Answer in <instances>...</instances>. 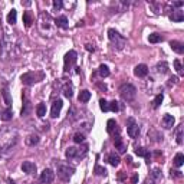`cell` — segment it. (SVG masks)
<instances>
[{
    "label": "cell",
    "instance_id": "30bf717a",
    "mask_svg": "<svg viewBox=\"0 0 184 184\" xmlns=\"http://www.w3.org/2000/svg\"><path fill=\"white\" fill-rule=\"evenodd\" d=\"M174 122H176V119H174L173 115H170V114H165V115L162 117V119H161L162 127H164V128H167V130L173 128V127H174Z\"/></svg>",
    "mask_w": 184,
    "mask_h": 184
},
{
    "label": "cell",
    "instance_id": "8992f818",
    "mask_svg": "<svg viewBox=\"0 0 184 184\" xmlns=\"http://www.w3.org/2000/svg\"><path fill=\"white\" fill-rule=\"evenodd\" d=\"M76 59H78V53L75 51H69L65 55V71L66 72L76 63Z\"/></svg>",
    "mask_w": 184,
    "mask_h": 184
},
{
    "label": "cell",
    "instance_id": "83f0119b",
    "mask_svg": "<svg viewBox=\"0 0 184 184\" xmlns=\"http://www.w3.org/2000/svg\"><path fill=\"white\" fill-rule=\"evenodd\" d=\"M12 117H13V112H12V110H10V108L4 110L3 112H1V115H0V118H1L3 121H10V119H12Z\"/></svg>",
    "mask_w": 184,
    "mask_h": 184
},
{
    "label": "cell",
    "instance_id": "3957f363",
    "mask_svg": "<svg viewBox=\"0 0 184 184\" xmlns=\"http://www.w3.org/2000/svg\"><path fill=\"white\" fill-rule=\"evenodd\" d=\"M74 173H75V168L71 167V165H66V164H59L58 165V176L63 181H68L71 177L74 176Z\"/></svg>",
    "mask_w": 184,
    "mask_h": 184
},
{
    "label": "cell",
    "instance_id": "74e56055",
    "mask_svg": "<svg viewBox=\"0 0 184 184\" xmlns=\"http://www.w3.org/2000/svg\"><path fill=\"white\" fill-rule=\"evenodd\" d=\"M174 66H176V71L178 72V75H183V66H181V62L178 59L174 60Z\"/></svg>",
    "mask_w": 184,
    "mask_h": 184
},
{
    "label": "cell",
    "instance_id": "277c9868",
    "mask_svg": "<svg viewBox=\"0 0 184 184\" xmlns=\"http://www.w3.org/2000/svg\"><path fill=\"white\" fill-rule=\"evenodd\" d=\"M42 78H43V74H37V72H26V74H23L22 76H20L22 82L25 85H28V86L39 82Z\"/></svg>",
    "mask_w": 184,
    "mask_h": 184
},
{
    "label": "cell",
    "instance_id": "52a82bcc",
    "mask_svg": "<svg viewBox=\"0 0 184 184\" xmlns=\"http://www.w3.org/2000/svg\"><path fill=\"white\" fill-rule=\"evenodd\" d=\"M53 180H55V173L51 168H45L40 174V181L45 184H51Z\"/></svg>",
    "mask_w": 184,
    "mask_h": 184
},
{
    "label": "cell",
    "instance_id": "ffe728a7",
    "mask_svg": "<svg viewBox=\"0 0 184 184\" xmlns=\"http://www.w3.org/2000/svg\"><path fill=\"white\" fill-rule=\"evenodd\" d=\"M36 115L39 118H42L46 115V105H45L43 102H40V104H37V107H36Z\"/></svg>",
    "mask_w": 184,
    "mask_h": 184
},
{
    "label": "cell",
    "instance_id": "e0dca14e",
    "mask_svg": "<svg viewBox=\"0 0 184 184\" xmlns=\"http://www.w3.org/2000/svg\"><path fill=\"white\" fill-rule=\"evenodd\" d=\"M107 161L110 162L111 165H114V167H117L118 164H119V157H118L115 153H111V154H108V157H107Z\"/></svg>",
    "mask_w": 184,
    "mask_h": 184
},
{
    "label": "cell",
    "instance_id": "1f68e13d",
    "mask_svg": "<svg viewBox=\"0 0 184 184\" xmlns=\"http://www.w3.org/2000/svg\"><path fill=\"white\" fill-rule=\"evenodd\" d=\"M99 108H101V111H104V112H108V111H110V104L107 102L105 99H99Z\"/></svg>",
    "mask_w": 184,
    "mask_h": 184
},
{
    "label": "cell",
    "instance_id": "9c48e42d",
    "mask_svg": "<svg viewBox=\"0 0 184 184\" xmlns=\"http://www.w3.org/2000/svg\"><path fill=\"white\" fill-rule=\"evenodd\" d=\"M134 74H135V76H138V78H144V76H147L148 75V66L147 65H144V63H140V65L135 66Z\"/></svg>",
    "mask_w": 184,
    "mask_h": 184
},
{
    "label": "cell",
    "instance_id": "e575fe53",
    "mask_svg": "<svg viewBox=\"0 0 184 184\" xmlns=\"http://www.w3.org/2000/svg\"><path fill=\"white\" fill-rule=\"evenodd\" d=\"M157 68H158V72H161V74H167V72H168V65H167L165 62L158 63V65H157Z\"/></svg>",
    "mask_w": 184,
    "mask_h": 184
},
{
    "label": "cell",
    "instance_id": "d6a6232c",
    "mask_svg": "<svg viewBox=\"0 0 184 184\" xmlns=\"http://www.w3.org/2000/svg\"><path fill=\"white\" fill-rule=\"evenodd\" d=\"M94 173H95L96 176H107V170L104 168V167H101V165H95Z\"/></svg>",
    "mask_w": 184,
    "mask_h": 184
},
{
    "label": "cell",
    "instance_id": "44dd1931",
    "mask_svg": "<svg viewBox=\"0 0 184 184\" xmlns=\"http://www.w3.org/2000/svg\"><path fill=\"white\" fill-rule=\"evenodd\" d=\"M16 20H17V12H16L15 9H12V10L9 12V15H7V23L15 25Z\"/></svg>",
    "mask_w": 184,
    "mask_h": 184
},
{
    "label": "cell",
    "instance_id": "cb8c5ba5",
    "mask_svg": "<svg viewBox=\"0 0 184 184\" xmlns=\"http://www.w3.org/2000/svg\"><path fill=\"white\" fill-rule=\"evenodd\" d=\"M162 40V36L160 33H151L150 36H148V42L150 43H158V42H161Z\"/></svg>",
    "mask_w": 184,
    "mask_h": 184
},
{
    "label": "cell",
    "instance_id": "ac0fdd59",
    "mask_svg": "<svg viewBox=\"0 0 184 184\" xmlns=\"http://www.w3.org/2000/svg\"><path fill=\"white\" fill-rule=\"evenodd\" d=\"M118 130V124L115 119H108V122H107V131L108 134H114V131Z\"/></svg>",
    "mask_w": 184,
    "mask_h": 184
},
{
    "label": "cell",
    "instance_id": "60d3db41",
    "mask_svg": "<svg viewBox=\"0 0 184 184\" xmlns=\"http://www.w3.org/2000/svg\"><path fill=\"white\" fill-rule=\"evenodd\" d=\"M181 177L183 176V174H181V171H177V170H174V171H173V170H171V177Z\"/></svg>",
    "mask_w": 184,
    "mask_h": 184
},
{
    "label": "cell",
    "instance_id": "2e32d148",
    "mask_svg": "<svg viewBox=\"0 0 184 184\" xmlns=\"http://www.w3.org/2000/svg\"><path fill=\"white\" fill-rule=\"evenodd\" d=\"M170 20H173V22H183L184 20L183 10H176V12H173V13L170 15Z\"/></svg>",
    "mask_w": 184,
    "mask_h": 184
},
{
    "label": "cell",
    "instance_id": "d590c367",
    "mask_svg": "<svg viewBox=\"0 0 184 184\" xmlns=\"http://www.w3.org/2000/svg\"><path fill=\"white\" fill-rule=\"evenodd\" d=\"M74 141H75V142H78V144H81V142H83V141H85V135H83V134H81V133H76L74 135Z\"/></svg>",
    "mask_w": 184,
    "mask_h": 184
},
{
    "label": "cell",
    "instance_id": "4fadbf2b",
    "mask_svg": "<svg viewBox=\"0 0 184 184\" xmlns=\"http://www.w3.org/2000/svg\"><path fill=\"white\" fill-rule=\"evenodd\" d=\"M30 111H32V104H30L29 98L25 96V99H23V108H22V117H28L30 114Z\"/></svg>",
    "mask_w": 184,
    "mask_h": 184
},
{
    "label": "cell",
    "instance_id": "ee69618b",
    "mask_svg": "<svg viewBox=\"0 0 184 184\" xmlns=\"http://www.w3.org/2000/svg\"><path fill=\"white\" fill-rule=\"evenodd\" d=\"M170 81H171V82H170V83H177V81H178V79H177L176 76H173V78H171Z\"/></svg>",
    "mask_w": 184,
    "mask_h": 184
},
{
    "label": "cell",
    "instance_id": "4dcf8cb0",
    "mask_svg": "<svg viewBox=\"0 0 184 184\" xmlns=\"http://www.w3.org/2000/svg\"><path fill=\"white\" fill-rule=\"evenodd\" d=\"M63 95L66 96V98H72V95H74V92H72V86L68 83V85H65V88H63Z\"/></svg>",
    "mask_w": 184,
    "mask_h": 184
},
{
    "label": "cell",
    "instance_id": "5b68a950",
    "mask_svg": "<svg viewBox=\"0 0 184 184\" xmlns=\"http://www.w3.org/2000/svg\"><path fill=\"white\" fill-rule=\"evenodd\" d=\"M127 133H128V135L131 138L138 137V134H140V127L135 122L134 118H128V121H127Z\"/></svg>",
    "mask_w": 184,
    "mask_h": 184
},
{
    "label": "cell",
    "instance_id": "d6986e66",
    "mask_svg": "<svg viewBox=\"0 0 184 184\" xmlns=\"http://www.w3.org/2000/svg\"><path fill=\"white\" fill-rule=\"evenodd\" d=\"M78 99H79V102H88L89 99H91V92L86 91V89L81 91V94H79V96H78Z\"/></svg>",
    "mask_w": 184,
    "mask_h": 184
},
{
    "label": "cell",
    "instance_id": "836d02e7",
    "mask_svg": "<svg viewBox=\"0 0 184 184\" xmlns=\"http://www.w3.org/2000/svg\"><path fill=\"white\" fill-rule=\"evenodd\" d=\"M162 99H164V96H162V94H158V95L155 96L154 102H153V107H154V108H158V107H160V105H161Z\"/></svg>",
    "mask_w": 184,
    "mask_h": 184
},
{
    "label": "cell",
    "instance_id": "7a4b0ae2",
    "mask_svg": "<svg viewBox=\"0 0 184 184\" xmlns=\"http://www.w3.org/2000/svg\"><path fill=\"white\" fill-rule=\"evenodd\" d=\"M108 37H110V40L115 45V46H117L118 49H122V48L125 46L127 39L124 36H121V35H119L115 29H110V30H108Z\"/></svg>",
    "mask_w": 184,
    "mask_h": 184
},
{
    "label": "cell",
    "instance_id": "484cf974",
    "mask_svg": "<svg viewBox=\"0 0 184 184\" xmlns=\"http://www.w3.org/2000/svg\"><path fill=\"white\" fill-rule=\"evenodd\" d=\"M1 94H3V99H4V104H6L7 107H10V105H12V98H10L9 89L6 88V86L3 88V92H1Z\"/></svg>",
    "mask_w": 184,
    "mask_h": 184
},
{
    "label": "cell",
    "instance_id": "bcb514c9",
    "mask_svg": "<svg viewBox=\"0 0 184 184\" xmlns=\"http://www.w3.org/2000/svg\"><path fill=\"white\" fill-rule=\"evenodd\" d=\"M9 184H16L15 181H9Z\"/></svg>",
    "mask_w": 184,
    "mask_h": 184
},
{
    "label": "cell",
    "instance_id": "7402d4cb",
    "mask_svg": "<svg viewBox=\"0 0 184 184\" xmlns=\"http://www.w3.org/2000/svg\"><path fill=\"white\" fill-rule=\"evenodd\" d=\"M173 164L176 165V167H181L184 164V155L181 154V153H178V154H176V157H174V160H173Z\"/></svg>",
    "mask_w": 184,
    "mask_h": 184
},
{
    "label": "cell",
    "instance_id": "f35d334b",
    "mask_svg": "<svg viewBox=\"0 0 184 184\" xmlns=\"http://www.w3.org/2000/svg\"><path fill=\"white\" fill-rule=\"evenodd\" d=\"M177 142L183 144V128L181 127H178V130H177Z\"/></svg>",
    "mask_w": 184,
    "mask_h": 184
},
{
    "label": "cell",
    "instance_id": "4316f807",
    "mask_svg": "<svg viewBox=\"0 0 184 184\" xmlns=\"http://www.w3.org/2000/svg\"><path fill=\"white\" fill-rule=\"evenodd\" d=\"M135 154L138 155V157H145V158H148L150 151H148L147 148H144V147H138V148H135Z\"/></svg>",
    "mask_w": 184,
    "mask_h": 184
},
{
    "label": "cell",
    "instance_id": "f546056e",
    "mask_svg": "<svg viewBox=\"0 0 184 184\" xmlns=\"http://www.w3.org/2000/svg\"><path fill=\"white\" fill-rule=\"evenodd\" d=\"M26 144L28 145H36V144H39V135H29L26 138Z\"/></svg>",
    "mask_w": 184,
    "mask_h": 184
},
{
    "label": "cell",
    "instance_id": "d4e9b609",
    "mask_svg": "<svg viewBox=\"0 0 184 184\" xmlns=\"http://www.w3.org/2000/svg\"><path fill=\"white\" fill-rule=\"evenodd\" d=\"M98 74L101 78H107V76H110V68L107 66V65H101L99 69H98Z\"/></svg>",
    "mask_w": 184,
    "mask_h": 184
},
{
    "label": "cell",
    "instance_id": "603a6c76",
    "mask_svg": "<svg viewBox=\"0 0 184 184\" xmlns=\"http://www.w3.org/2000/svg\"><path fill=\"white\" fill-rule=\"evenodd\" d=\"M23 23H25L26 28H30V25L33 23V20H32V13H30V12H25V13H23Z\"/></svg>",
    "mask_w": 184,
    "mask_h": 184
},
{
    "label": "cell",
    "instance_id": "7c38bea8",
    "mask_svg": "<svg viewBox=\"0 0 184 184\" xmlns=\"http://www.w3.org/2000/svg\"><path fill=\"white\" fill-rule=\"evenodd\" d=\"M170 46H171V49L176 52V53H178V55H181L184 52V45L181 43V42H178V40H171V42H170Z\"/></svg>",
    "mask_w": 184,
    "mask_h": 184
},
{
    "label": "cell",
    "instance_id": "f1b7e54d",
    "mask_svg": "<svg viewBox=\"0 0 184 184\" xmlns=\"http://www.w3.org/2000/svg\"><path fill=\"white\" fill-rule=\"evenodd\" d=\"M65 155H66L68 158H75V157H78V148H75V147H69V148L66 150Z\"/></svg>",
    "mask_w": 184,
    "mask_h": 184
},
{
    "label": "cell",
    "instance_id": "ba28073f",
    "mask_svg": "<svg viewBox=\"0 0 184 184\" xmlns=\"http://www.w3.org/2000/svg\"><path fill=\"white\" fill-rule=\"evenodd\" d=\"M62 107H63V102H62V99H56L53 105H52V110H51V117L52 118H56L60 114V110H62Z\"/></svg>",
    "mask_w": 184,
    "mask_h": 184
},
{
    "label": "cell",
    "instance_id": "8fae6325",
    "mask_svg": "<svg viewBox=\"0 0 184 184\" xmlns=\"http://www.w3.org/2000/svg\"><path fill=\"white\" fill-rule=\"evenodd\" d=\"M22 170H23V173H26V174H33L36 171V164L32 161H23Z\"/></svg>",
    "mask_w": 184,
    "mask_h": 184
},
{
    "label": "cell",
    "instance_id": "ab89813d",
    "mask_svg": "<svg viewBox=\"0 0 184 184\" xmlns=\"http://www.w3.org/2000/svg\"><path fill=\"white\" fill-rule=\"evenodd\" d=\"M62 6H63V3H62V0H53V7L55 9H62Z\"/></svg>",
    "mask_w": 184,
    "mask_h": 184
},
{
    "label": "cell",
    "instance_id": "7bdbcfd3",
    "mask_svg": "<svg viewBox=\"0 0 184 184\" xmlns=\"http://www.w3.org/2000/svg\"><path fill=\"white\" fill-rule=\"evenodd\" d=\"M86 51H89V52H94V51H95V48H94L92 45H86Z\"/></svg>",
    "mask_w": 184,
    "mask_h": 184
},
{
    "label": "cell",
    "instance_id": "b9f144b4",
    "mask_svg": "<svg viewBox=\"0 0 184 184\" xmlns=\"http://www.w3.org/2000/svg\"><path fill=\"white\" fill-rule=\"evenodd\" d=\"M183 4H184L183 1H174V3H173V6H174V7H181Z\"/></svg>",
    "mask_w": 184,
    "mask_h": 184
},
{
    "label": "cell",
    "instance_id": "5bb4252c",
    "mask_svg": "<svg viewBox=\"0 0 184 184\" xmlns=\"http://www.w3.org/2000/svg\"><path fill=\"white\" fill-rule=\"evenodd\" d=\"M55 25L58 26V28H62V29H68V17L66 16H59L55 19Z\"/></svg>",
    "mask_w": 184,
    "mask_h": 184
},
{
    "label": "cell",
    "instance_id": "6da1fadb",
    "mask_svg": "<svg viewBox=\"0 0 184 184\" xmlns=\"http://www.w3.org/2000/svg\"><path fill=\"white\" fill-rule=\"evenodd\" d=\"M119 95L124 101H133L135 99V95H137V89L134 85L131 83H124L121 88H119Z\"/></svg>",
    "mask_w": 184,
    "mask_h": 184
},
{
    "label": "cell",
    "instance_id": "f6af8a7d",
    "mask_svg": "<svg viewBox=\"0 0 184 184\" xmlns=\"http://www.w3.org/2000/svg\"><path fill=\"white\" fill-rule=\"evenodd\" d=\"M137 181H138V176H134V177H133V183L135 184Z\"/></svg>",
    "mask_w": 184,
    "mask_h": 184
},
{
    "label": "cell",
    "instance_id": "9a60e30c",
    "mask_svg": "<svg viewBox=\"0 0 184 184\" xmlns=\"http://www.w3.org/2000/svg\"><path fill=\"white\" fill-rule=\"evenodd\" d=\"M114 144H115V148L118 150V153H121V154H124L127 151V145L124 144V141L121 140L119 137H117L115 140H114Z\"/></svg>",
    "mask_w": 184,
    "mask_h": 184
},
{
    "label": "cell",
    "instance_id": "8d00e7d4",
    "mask_svg": "<svg viewBox=\"0 0 184 184\" xmlns=\"http://www.w3.org/2000/svg\"><path fill=\"white\" fill-rule=\"evenodd\" d=\"M110 111H112V112H118L119 111V105H118L117 101H111L110 102Z\"/></svg>",
    "mask_w": 184,
    "mask_h": 184
}]
</instances>
